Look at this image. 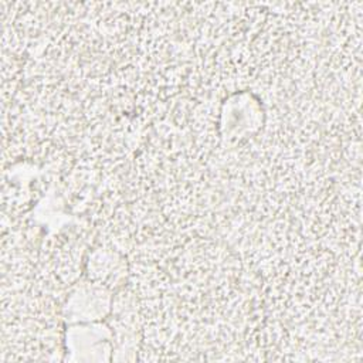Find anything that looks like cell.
<instances>
[{"label": "cell", "instance_id": "obj_1", "mask_svg": "<svg viewBox=\"0 0 363 363\" xmlns=\"http://www.w3.org/2000/svg\"><path fill=\"white\" fill-rule=\"evenodd\" d=\"M111 296L106 286L98 282H82L78 285L67 302V319L69 322H95L106 315Z\"/></svg>", "mask_w": 363, "mask_h": 363}, {"label": "cell", "instance_id": "obj_2", "mask_svg": "<svg viewBox=\"0 0 363 363\" xmlns=\"http://www.w3.org/2000/svg\"><path fill=\"white\" fill-rule=\"evenodd\" d=\"M111 332L102 323L86 322L69 330L71 352H109L111 350Z\"/></svg>", "mask_w": 363, "mask_h": 363}]
</instances>
